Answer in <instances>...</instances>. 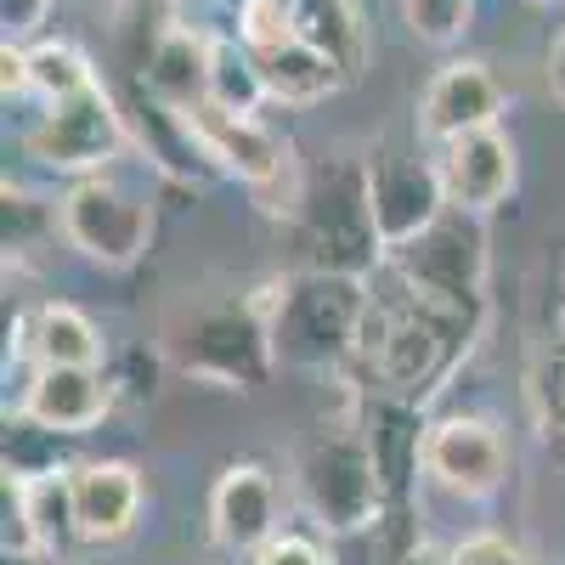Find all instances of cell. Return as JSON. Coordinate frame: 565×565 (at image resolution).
Listing matches in <instances>:
<instances>
[{
	"instance_id": "cell-1",
	"label": "cell",
	"mask_w": 565,
	"mask_h": 565,
	"mask_svg": "<svg viewBox=\"0 0 565 565\" xmlns=\"http://www.w3.org/2000/svg\"><path fill=\"white\" fill-rule=\"evenodd\" d=\"M476 334H481V317L424 300L391 266L367 277V317H362L356 362L380 396L418 407L463 362Z\"/></svg>"
},
{
	"instance_id": "cell-7",
	"label": "cell",
	"mask_w": 565,
	"mask_h": 565,
	"mask_svg": "<svg viewBox=\"0 0 565 565\" xmlns=\"http://www.w3.org/2000/svg\"><path fill=\"white\" fill-rule=\"evenodd\" d=\"M57 226L74 255H85L103 271H125L148 255L153 244V199L136 181H125L119 170H97L79 175L68 193L57 199Z\"/></svg>"
},
{
	"instance_id": "cell-8",
	"label": "cell",
	"mask_w": 565,
	"mask_h": 565,
	"mask_svg": "<svg viewBox=\"0 0 565 565\" xmlns=\"http://www.w3.org/2000/svg\"><path fill=\"white\" fill-rule=\"evenodd\" d=\"M385 266L418 289L424 300L436 306H452V311H469V317H487V226L481 215H463V210H447L430 232H418L413 244L391 249Z\"/></svg>"
},
{
	"instance_id": "cell-18",
	"label": "cell",
	"mask_w": 565,
	"mask_h": 565,
	"mask_svg": "<svg viewBox=\"0 0 565 565\" xmlns=\"http://www.w3.org/2000/svg\"><path fill=\"white\" fill-rule=\"evenodd\" d=\"M249 57H255V74H260L266 103H282V108L328 103V97H334V90L345 85V68H340L334 57H322L311 40H289V45L249 52Z\"/></svg>"
},
{
	"instance_id": "cell-12",
	"label": "cell",
	"mask_w": 565,
	"mask_h": 565,
	"mask_svg": "<svg viewBox=\"0 0 565 565\" xmlns=\"http://www.w3.org/2000/svg\"><path fill=\"white\" fill-rule=\"evenodd\" d=\"M119 407L114 367H29L18 413L52 436H90Z\"/></svg>"
},
{
	"instance_id": "cell-22",
	"label": "cell",
	"mask_w": 565,
	"mask_h": 565,
	"mask_svg": "<svg viewBox=\"0 0 565 565\" xmlns=\"http://www.w3.org/2000/svg\"><path fill=\"white\" fill-rule=\"evenodd\" d=\"M532 396H537V424H543L548 452H559V458H565V322L554 328V340H548V345H543V356H537Z\"/></svg>"
},
{
	"instance_id": "cell-23",
	"label": "cell",
	"mask_w": 565,
	"mask_h": 565,
	"mask_svg": "<svg viewBox=\"0 0 565 565\" xmlns=\"http://www.w3.org/2000/svg\"><path fill=\"white\" fill-rule=\"evenodd\" d=\"M210 97L221 108H238V114H260L266 90H260V74H255V57L238 45V34L215 40V74H210Z\"/></svg>"
},
{
	"instance_id": "cell-20",
	"label": "cell",
	"mask_w": 565,
	"mask_h": 565,
	"mask_svg": "<svg viewBox=\"0 0 565 565\" xmlns=\"http://www.w3.org/2000/svg\"><path fill=\"white\" fill-rule=\"evenodd\" d=\"M289 7H295L300 40H311L322 57H334L345 68V79H356L367 63V29L351 0H289Z\"/></svg>"
},
{
	"instance_id": "cell-17",
	"label": "cell",
	"mask_w": 565,
	"mask_h": 565,
	"mask_svg": "<svg viewBox=\"0 0 565 565\" xmlns=\"http://www.w3.org/2000/svg\"><path fill=\"white\" fill-rule=\"evenodd\" d=\"M23 351L34 367H108L103 328L68 300H40L23 317Z\"/></svg>"
},
{
	"instance_id": "cell-29",
	"label": "cell",
	"mask_w": 565,
	"mask_h": 565,
	"mask_svg": "<svg viewBox=\"0 0 565 565\" xmlns=\"http://www.w3.org/2000/svg\"><path fill=\"white\" fill-rule=\"evenodd\" d=\"M396 565H452V548H441V543H407L402 554H396Z\"/></svg>"
},
{
	"instance_id": "cell-9",
	"label": "cell",
	"mask_w": 565,
	"mask_h": 565,
	"mask_svg": "<svg viewBox=\"0 0 565 565\" xmlns=\"http://www.w3.org/2000/svg\"><path fill=\"white\" fill-rule=\"evenodd\" d=\"M362 175H367V204H373V226H380V238H385V255L413 244L418 232H430L447 215L436 153L385 136L362 153Z\"/></svg>"
},
{
	"instance_id": "cell-21",
	"label": "cell",
	"mask_w": 565,
	"mask_h": 565,
	"mask_svg": "<svg viewBox=\"0 0 565 565\" xmlns=\"http://www.w3.org/2000/svg\"><path fill=\"white\" fill-rule=\"evenodd\" d=\"M103 85L90 57L79 52L74 40H34L29 45V90L40 103H63V97H79V90Z\"/></svg>"
},
{
	"instance_id": "cell-25",
	"label": "cell",
	"mask_w": 565,
	"mask_h": 565,
	"mask_svg": "<svg viewBox=\"0 0 565 565\" xmlns=\"http://www.w3.org/2000/svg\"><path fill=\"white\" fill-rule=\"evenodd\" d=\"M244 565H334V548H328L322 532H300V526H282L271 543H260Z\"/></svg>"
},
{
	"instance_id": "cell-26",
	"label": "cell",
	"mask_w": 565,
	"mask_h": 565,
	"mask_svg": "<svg viewBox=\"0 0 565 565\" xmlns=\"http://www.w3.org/2000/svg\"><path fill=\"white\" fill-rule=\"evenodd\" d=\"M452 565H532V554L503 532H469L463 543H452Z\"/></svg>"
},
{
	"instance_id": "cell-27",
	"label": "cell",
	"mask_w": 565,
	"mask_h": 565,
	"mask_svg": "<svg viewBox=\"0 0 565 565\" xmlns=\"http://www.w3.org/2000/svg\"><path fill=\"white\" fill-rule=\"evenodd\" d=\"M45 18H52V0H0V23H7L12 45H34Z\"/></svg>"
},
{
	"instance_id": "cell-28",
	"label": "cell",
	"mask_w": 565,
	"mask_h": 565,
	"mask_svg": "<svg viewBox=\"0 0 565 565\" xmlns=\"http://www.w3.org/2000/svg\"><path fill=\"white\" fill-rule=\"evenodd\" d=\"M543 74H548V97L565 108V29H559L554 45H548V68H543Z\"/></svg>"
},
{
	"instance_id": "cell-4",
	"label": "cell",
	"mask_w": 565,
	"mask_h": 565,
	"mask_svg": "<svg viewBox=\"0 0 565 565\" xmlns=\"http://www.w3.org/2000/svg\"><path fill=\"white\" fill-rule=\"evenodd\" d=\"M362 317H367V277L295 266L266 282V328L277 367L340 373L345 362H356Z\"/></svg>"
},
{
	"instance_id": "cell-15",
	"label": "cell",
	"mask_w": 565,
	"mask_h": 565,
	"mask_svg": "<svg viewBox=\"0 0 565 565\" xmlns=\"http://www.w3.org/2000/svg\"><path fill=\"white\" fill-rule=\"evenodd\" d=\"M498 114H503L498 74L487 63H476V57H458V63L436 68V79L424 85L413 119H418V136L430 141V148H441V141H452V136L498 125Z\"/></svg>"
},
{
	"instance_id": "cell-3",
	"label": "cell",
	"mask_w": 565,
	"mask_h": 565,
	"mask_svg": "<svg viewBox=\"0 0 565 565\" xmlns=\"http://www.w3.org/2000/svg\"><path fill=\"white\" fill-rule=\"evenodd\" d=\"M159 356L193 385L210 391H260L271 356V328H266V289L255 295H199L181 300L164 317Z\"/></svg>"
},
{
	"instance_id": "cell-13",
	"label": "cell",
	"mask_w": 565,
	"mask_h": 565,
	"mask_svg": "<svg viewBox=\"0 0 565 565\" xmlns=\"http://www.w3.org/2000/svg\"><path fill=\"white\" fill-rule=\"evenodd\" d=\"M210 74H215V34L164 18L159 40L148 45V57L136 68L141 97L170 108V114H193L199 103H210Z\"/></svg>"
},
{
	"instance_id": "cell-11",
	"label": "cell",
	"mask_w": 565,
	"mask_h": 565,
	"mask_svg": "<svg viewBox=\"0 0 565 565\" xmlns=\"http://www.w3.org/2000/svg\"><path fill=\"white\" fill-rule=\"evenodd\" d=\"M277 532H282V487H277V476L260 458L226 463L221 481L210 487V537L232 559H249Z\"/></svg>"
},
{
	"instance_id": "cell-2",
	"label": "cell",
	"mask_w": 565,
	"mask_h": 565,
	"mask_svg": "<svg viewBox=\"0 0 565 565\" xmlns=\"http://www.w3.org/2000/svg\"><path fill=\"white\" fill-rule=\"evenodd\" d=\"M289 481L322 537L373 532L391 514V476L380 458V436H373V413L356 396L306 424V436L295 441Z\"/></svg>"
},
{
	"instance_id": "cell-6",
	"label": "cell",
	"mask_w": 565,
	"mask_h": 565,
	"mask_svg": "<svg viewBox=\"0 0 565 565\" xmlns=\"http://www.w3.org/2000/svg\"><path fill=\"white\" fill-rule=\"evenodd\" d=\"M23 153L40 170L79 181V175L114 170L125 153H136V130H130V114L114 103V90L90 85L79 97L40 103V114L23 125Z\"/></svg>"
},
{
	"instance_id": "cell-30",
	"label": "cell",
	"mask_w": 565,
	"mask_h": 565,
	"mask_svg": "<svg viewBox=\"0 0 565 565\" xmlns=\"http://www.w3.org/2000/svg\"><path fill=\"white\" fill-rule=\"evenodd\" d=\"M532 7H554V0H532Z\"/></svg>"
},
{
	"instance_id": "cell-5",
	"label": "cell",
	"mask_w": 565,
	"mask_h": 565,
	"mask_svg": "<svg viewBox=\"0 0 565 565\" xmlns=\"http://www.w3.org/2000/svg\"><path fill=\"white\" fill-rule=\"evenodd\" d=\"M295 232L300 266L311 271H345V277H373L385 266V238L373 226L367 204V175L356 164H322L306 170V193L300 210L282 221Z\"/></svg>"
},
{
	"instance_id": "cell-10",
	"label": "cell",
	"mask_w": 565,
	"mask_h": 565,
	"mask_svg": "<svg viewBox=\"0 0 565 565\" xmlns=\"http://www.w3.org/2000/svg\"><path fill=\"white\" fill-rule=\"evenodd\" d=\"M509 436L481 413H447L424 424V447H418V469L424 481H436L441 492L463 498V503H487L509 487Z\"/></svg>"
},
{
	"instance_id": "cell-14",
	"label": "cell",
	"mask_w": 565,
	"mask_h": 565,
	"mask_svg": "<svg viewBox=\"0 0 565 565\" xmlns=\"http://www.w3.org/2000/svg\"><path fill=\"white\" fill-rule=\"evenodd\" d=\"M430 153H436V170H441L447 210L487 215V210H498L514 193V141L498 125L452 136V141H441V148H430Z\"/></svg>"
},
{
	"instance_id": "cell-16",
	"label": "cell",
	"mask_w": 565,
	"mask_h": 565,
	"mask_svg": "<svg viewBox=\"0 0 565 565\" xmlns=\"http://www.w3.org/2000/svg\"><path fill=\"white\" fill-rule=\"evenodd\" d=\"M74 487V526L79 543H119L136 532L141 514V469L125 458H79L68 463Z\"/></svg>"
},
{
	"instance_id": "cell-24",
	"label": "cell",
	"mask_w": 565,
	"mask_h": 565,
	"mask_svg": "<svg viewBox=\"0 0 565 565\" xmlns=\"http://www.w3.org/2000/svg\"><path fill=\"white\" fill-rule=\"evenodd\" d=\"M476 0H402V23L418 45H452L469 29Z\"/></svg>"
},
{
	"instance_id": "cell-19",
	"label": "cell",
	"mask_w": 565,
	"mask_h": 565,
	"mask_svg": "<svg viewBox=\"0 0 565 565\" xmlns=\"http://www.w3.org/2000/svg\"><path fill=\"white\" fill-rule=\"evenodd\" d=\"M18 481V498H23V514L34 526V543L45 559H57L79 543V526H74V487H68V463L57 469H40V476H12Z\"/></svg>"
}]
</instances>
